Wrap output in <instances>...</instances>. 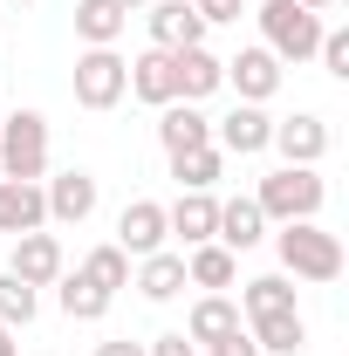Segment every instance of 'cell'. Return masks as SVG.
<instances>
[{
	"label": "cell",
	"instance_id": "cell-8",
	"mask_svg": "<svg viewBox=\"0 0 349 356\" xmlns=\"http://www.w3.org/2000/svg\"><path fill=\"white\" fill-rule=\"evenodd\" d=\"M226 83L240 89V103H267V96L281 89V62H274L267 48H240V55L226 62Z\"/></svg>",
	"mask_w": 349,
	"mask_h": 356
},
{
	"label": "cell",
	"instance_id": "cell-20",
	"mask_svg": "<svg viewBox=\"0 0 349 356\" xmlns=\"http://www.w3.org/2000/svg\"><path fill=\"white\" fill-rule=\"evenodd\" d=\"M247 336H254V343H261V356H295L308 343V322L295 309L288 315H254V329H247Z\"/></svg>",
	"mask_w": 349,
	"mask_h": 356
},
{
	"label": "cell",
	"instance_id": "cell-11",
	"mask_svg": "<svg viewBox=\"0 0 349 356\" xmlns=\"http://www.w3.org/2000/svg\"><path fill=\"white\" fill-rule=\"evenodd\" d=\"M199 35H206V21H199L192 0H158L151 7V48H199Z\"/></svg>",
	"mask_w": 349,
	"mask_h": 356
},
{
	"label": "cell",
	"instance_id": "cell-29",
	"mask_svg": "<svg viewBox=\"0 0 349 356\" xmlns=\"http://www.w3.org/2000/svg\"><path fill=\"white\" fill-rule=\"evenodd\" d=\"M315 55H322V69H329L336 83H349V28H322V48H315Z\"/></svg>",
	"mask_w": 349,
	"mask_h": 356
},
{
	"label": "cell",
	"instance_id": "cell-28",
	"mask_svg": "<svg viewBox=\"0 0 349 356\" xmlns=\"http://www.w3.org/2000/svg\"><path fill=\"white\" fill-rule=\"evenodd\" d=\"M0 322H7V329H28V322H35V288H28L21 274H0Z\"/></svg>",
	"mask_w": 349,
	"mask_h": 356
},
{
	"label": "cell",
	"instance_id": "cell-32",
	"mask_svg": "<svg viewBox=\"0 0 349 356\" xmlns=\"http://www.w3.org/2000/svg\"><path fill=\"white\" fill-rule=\"evenodd\" d=\"M213 356H261V343H254L247 329H233V336H219V343H213Z\"/></svg>",
	"mask_w": 349,
	"mask_h": 356
},
{
	"label": "cell",
	"instance_id": "cell-17",
	"mask_svg": "<svg viewBox=\"0 0 349 356\" xmlns=\"http://www.w3.org/2000/svg\"><path fill=\"white\" fill-rule=\"evenodd\" d=\"M165 226H172L185 247H206V240H213V226H219V199H213V192H185L172 213H165Z\"/></svg>",
	"mask_w": 349,
	"mask_h": 356
},
{
	"label": "cell",
	"instance_id": "cell-10",
	"mask_svg": "<svg viewBox=\"0 0 349 356\" xmlns=\"http://www.w3.org/2000/svg\"><path fill=\"white\" fill-rule=\"evenodd\" d=\"M42 199H48V220H62V226H83L89 213H96V178L69 165L62 178H48V192H42Z\"/></svg>",
	"mask_w": 349,
	"mask_h": 356
},
{
	"label": "cell",
	"instance_id": "cell-16",
	"mask_svg": "<svg viewBox=\"0 0 349 356\" xmlns=\"http://www.w3.org/2000/svg\"><path fill=\"white\" fill-rule=\"evenodd\" d=\"M213 240L226 247V254H247V247H261V240H267V220H261V206H254V199H233V206H219V226H213Z\"/></svg>",
	"mask_w": 349,
	"mask_h": 356
},
{
	"label": "cell",
	"instance_id": "cell-14",
	"mask_svg": "<svg viewBox=\"0 0 349 356\" xmlns=\"http://www.w3.org/2000/svg\"><path fill=\"white\" fill-rule=\"evenodd\" d=\"M35 226H48V199H42V185L0 178V233H35Z\"/></svg>",
	"mask_w": 349,
	"mask_h": 356
},
{
	"label": "cell",
	"instance_id": "cell-26",
	"mask_svg": "<svg viewBox=\"0 0 349 356\" xmlns=\"http://www.w3.org/2000/svg\"><path fill=\"white\" fill-rule=\"evenodd\" d=\"M103 309H110V295H103L89 274H69V281H62V315H69V322H96Z\"/></svg>",
	"mask_w": 349,
	"mask_h": 356
},
{
	"label": "cell",
	"instance_id": "cell-21",
	"mask_svg": "<svg viewBox=\"0 0 349 356\" xmlns=\"http://www.w3.org/2000/svg\"><path fill=\"white\" fill-rule=\"evenodd\" d=\"M233 329H240V309H233L226 295H206V302L192 309V322H185V336H192V343H206V350H213L219 336H233Z\"/></svg>",
	"mask_w": 349,
	"mask_h": 356
},
{
	"label": "cell",
	"instance_id": "cell-1",
	"mask_svg": "<svg viewBox=\"0 0 349 356\" xmlns=\"http://www.w3.org/2000/svg\"><path fill=\"white\" fill-rule=\"evenodd\" d=\"M274 247H281V267H288L295 281H336V274H343V240L322 233L315 220H288L274 233Z\"/></svg>",
	"mask_w": 349,
	"mask_h": 356
},
{
	"label": "cell",
	"instance_id": "cell-19",
	"mask_svg": "<svg viewBox=\"0 0 349 356\" xmlns=\"http://www.w3.org/2000/svg\"><path fill=\"white\" fill-rule=\"evenodd\" d=\"M137 288H144V302H172V295H185L192 281H185V254H144V267H137Z\"/></svg>",
	"mask_w": 349,
	"mask_h": 356
},
{
	"label": "cell",
	"instance_id": "cell-7",
	"mask_svg": "<svg viewBox=\"0 0 349 356\" xmlns=\"http://www.w3.org/2000/svg\"><path fill=\"white\" fill-rule=\"evenodd\" d=\"M165 233H172V226H165V206H158V199H137V206H124V220H117V247L144 261V254L165 247Z\"/></svg>",
	"mask_w": 349,
	"mask_h": 356
},
{
	"label": "cell",
	"instance_id": "cell-22",
	"mask_svg": "<svg viewBox=\"0 0 349 356\" xmlns=\"http://www.w3.org/2000/svg\"><path fill=\"white\" fill-rule=\"evenodd\" d=\"M124 21H131V14H117L110 0H83V7H76V35H83L89 48H117Z\"/></svg>",
	"mask_w": 349,
	"mask_h": 356
},
{
	"label": "cell",
	"instance_id": "cell-34",
	"mask_svg": "<svg viewBox=\"0 0 349 356\" xmlns=\"http://www.w3.org/2000/svg\"><path fill=\"white\" fill-rule=\"evenodd\" d=\"M0 356H14V329L7 322H0Z\"/></svg>",
	"mask_w": 349,
	"mask_h": 356
},
{
	"label": "cell",
	"instance_id": "cell-5",
	"mask_svg": "<svg viewBox=\"0 0 349 356\" xmlns=\"http://www.w3.org/2000/svg\"><path fill=\"white\" fill-rule=\"evenodd\" d=\"M131 89V62L117 48H83L76 55V103L83 110H117Z\"/></svg>",
	"mask_w": 349,
	"mask_h": 356
},
{
	"label": "cell",
	"instance_id": "cell-33",
	"mask_svg": "<svg viewBox=\"0 0 349 356\" xmlns=\"http://www.w3.org/2000/svg\"><path fill=\"white\" fill-rule=\"evenodd\" d=\"M96 356H144V343H131V336H117V343H96Z\"/></svg>",
	"mask_w": 349,
	"mask_h": 356
},
{
	"label": "cell",
	"instance_id": "cell-37",
	"mask_svg": "<svg viewBox=\"0 0 349 356\" xmlns=\"http://www.w3.org/2000/svg\"><path fill=\"white\" fill-rule=\"evenodd\" d=\"M21 7H28V0H21Z\"/></svg>",
	"mask_w": 349,
	"mask_h": 356
},
{
	"label": "cell",
	"instance_id": "cell-2",
	"mask_svg": "<svg viewBox=\"0 0 349 356\" xmlns=\"http://www.w3.org/2000/svg\"><path fill=\"white\" fill-rule=\"evenodd\" d=\"M322 199H329V185L315 178V165H281V172L261 178V192H254V206H261V220H315L322 213Z\"/></svg>",
	"mask_w": 349,
	"mask_h": 356
},
{
	"label": "cell",
	"instance_id": "cell-15",
	"mask_svg": "<svg viewBox=\"0 0 349 356\" xmlns=\"http://www.w3.org/2000/svg\"><path fill=\"white\" fill-rule=\"evenodd\" d=\"M131 96H144V103H178V76H172V48H144L131 62Z\"/></svg>",
	"mask_w": 349,
	"mask_h": 356
},
{
	"label": "cell",
	"instance_id": "cell-36",
	"mask_svg": "<svg viewBox=\"0 0 349 356\" xmlns=\"http://www.w3.org/2000/svg\"><path fill=\"white\" fill-rule=\"evenodd\" d=\"M302 7H315V14H322V7H329V0H302Z\"/></svg>",
	"mask_w": 349,
	"mask_h": 356
},
{
	"label": "cell",
	"instance_id": "cell-31",
	"mask_svg": "<svg viewBox=\"0 0 349 356\" xmlns=\"http://www.w3.org/2000/svg\"><path fill=\"white\" fill-rule=\"evenodd\" d=\"M192 7H199V21L213 28V21H240V7H247V0H192Z\"/></svg>",
	"mask_w": 349,
	"mask_h": 356
},
{
	"label": "cell",
	"instance_id": "cell-9",
	"mask_svg": "<svg viewBox=\"0 0 349 356\" xmlns=\"http://www.w3.org/2000/svg\"><path fill=\"white\" fill-rule=\"evenodd\" d=\"M219 151H233V158H254V151H267V137H274V117H267L261 103H240L233 117H219Z\"/></svg>",
	"mask_w": 349,
	"mask_h": 356
},
{
	"label": "cell",
	"instance_id": "cell-23",
	"mask_svg": "<svg viewBox=\"0 0 349 356\" xmlns=\"http://www.w3.org/2000/svg\"><path fill=\"white\" fill-rule=\"evenodd\" d=\"M233 274H240V267H233V254H226L219 240H206V247L185 254V281H192V288H226Z\"/></svg>",
	"mask_w": 349,
	"mask_h": 356
},
{
	"label": "cell",
	"instance_id": "cell-35",
	"mask_svg": "<svg viewBox=\"0 0 349 356\" xmlns=\"http://www.w3.org/2000/svg\"><path fill=\"white\" fill-rule=\"evenodd\" d=\"M110 7H117V14H131V7H144V0H110Z\"/></svg>",
	"mask_w": 349,
	"mask_h": 356
},
{
	"label": "cell",
	"instance_id": "cell-12",
	"mask_svg": "<svg viewBox=\"0 0 349 356\" xmlns=\"http://www.w3.org/2000/svg\"><path fill=\"white\" fill-rule=\"evenodd\" d=\"M172 76H178V103H199L226 83V62L206 55V48H172Z\"/></svg>",
	"mask_w": 349,
	"mask_h": 356
},
{
	"label": "cell",
	"instance_id": "cell-6",
	"mask_svg": "<svg viewBox=\"0 0 349 356\" xmlns=\"http://www.w3.org/2000/svg\"><path fill=\"white\" fill-rule=\"evenodd\" d=\"M7 274H21L28 288H48V281H62V240L55 233H14V267Z\"/></svg>",
	"mask_w": 349,
	"mask_h": 356
},
{
	"label": "cell",
	"instance_id": "cell-13",
	"mask_svg": "<svg viewBox=\"0 0 349 356\" xmlns=\"http://www.w3.org/2000/svg\"><path fill=\"white\" fill-rule=\"evenodd\" d=\"M267 144H274V151H281V158H288V165H315V158H322V151H329V124H322V117H288V124H274V137H267Z\"/></svg>",
	"mask_w": 349,
	"mask_h": 356
},
{
	"label": "cell",
	"instance_id": "cell-25",
	"mask_svg": "<svg viewBox=\"0 0 349 356\" xmlns=\"http://www.w3.org/2000/svg\"><path fill=\"white\" fill-rule=\"evenodd\" d=\"M83 274L96 281V288H103V295H117V288H131V254L110 240V247H96V254L83 261Z\"/></svg>",
	"mask_w": 349,
	"mask_h": 356
},
{
	"label": "cell",
	"instance_id": "cell-30",
	"mask_svg": "<svg viewBox=\"0 0 349 356\" xmlns=\"http://www.w3.org/2000/svg\"><path fill=\"white\" fill-rule=\"evenodd\" d=\"M144 356H199V343H192L185 329H172V336H158V343H151Z\"/></svg>",
	"mask_w": 349,
	"mask_h": 356
},
{
	"label": "cell",
	"instance_id": "cell-3",
	"mask_svg": "<svg viewBox=\"0 0 349 356\" xmlns=\"http://www.w3.org/2000/svg\"><path fill=\"white\" fill-rule=\"evenodd\" d=\"M261 28H267V55L274 62H308L322 48V14L302 0H261Z\"/></svg>",
	"mask_w": 349,
	"mask_h": 356
},
{
	"label": "cell",
	"instance_id": "cell-27",
	"mask_svg": "<svg viewBox=\"0 0 349 356\" xmlns=\"http://www.w3.org/2000/svg\"><path fill=\"white\" fill-rule=\"evenodd\" d=\"M295 309V288L281 281V274H261V281H247V315H288Z\"/></svg>",
	"mask_w": 349,
	"mask_h": 356
},
{
	"label": "cell",
	"instance_id": "cell-18",
	"mask_svg": "<svg viewBox=\"0 0 349 356\" xmlns=\"http://www.w3.org/2000/svg\"><path fill=\"white\" fill-rule=\"evenodd\" d=\"M158 144L165 151H199V144H213V124L199 117V103H165V117H158Z\"/></svg>",
	"mask_w": 349,
	"mask_h": 356
},
{
	"label": "cell",
	"instance_id": "cell-24",
	"mask_svg": "<svg viewBox=\"0 0 349 356\" xmlns=\"http://www.w3.org/2000/svg\"><path fill=\"white\" fill-rule=\"evenodd\" d=\"M219 165H226V151H219V144H199V151H178L172 158V178L185 185V192H206V185L219 178Z\"/></svg>",
	"mask_w": 349,
	"mask_h": 356
},
{
	"label": "cell",
	"instance_id": "cell-4",
	"mask_svg": "<svg viewBox=\"0 0 349 356\" xmlns=\"http://www.w3.org/2000/svg\"><path fill=\"white\" fill-rule=\"evenodd\" d=\"M0 172L21 178V185H35V178L48 172V117H42V110L0 117Z\"/></svg>",
	"mask_w": 349,
	"mask_h": 356
}]
</instances>
